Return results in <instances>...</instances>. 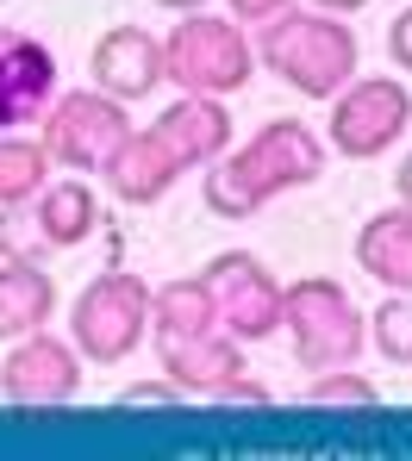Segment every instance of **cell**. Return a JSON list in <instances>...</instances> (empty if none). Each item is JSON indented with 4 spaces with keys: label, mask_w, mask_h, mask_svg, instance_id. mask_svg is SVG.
<instances>
[{
    "label": "cell",
    "mask_w": 412,
    "mask_h": 461,
    "mask_svg": "<svg viewBox=\"0 0 412 461\" xmlns=\"http://www.w3.org/2000/svg\"><path fill=\"white\" fill-rule=\"evenodd\" d=\"M38 131H44V150L57 156L63 168L100 175L138 125H132V106H125V100H113V94H100V87L87 81V87H69V94H57V100L44 106Z\"/></svg>",
    "instance_id": "cell-7"
},
{
    "label": "cell",
    "mask_w": 412,
    "mask_h": 461,
    "mask_svg": "<svg viewBox=\"0 0 412 461\" xmlns=\"http://www.w3.org/2000/svg\"><path fill=\"white\" fill-rule=\"evenodd\" d=\"M181 399H188V393L175 381H163V375H157V381H132L119 393V405H132V411H138V405H181Z\"/></svg>",
    "instance_id": "cell-22"
},
{
    "label": "cell",
    "mask_w": 412,
    "mask_h": 461,
    "mask_svg": "<svg viewBox=\"0 0 412 461\" xmlns=\"http://www.w3.org/2000/svg\"><path fill=\"white\" fill-rule=\"evenodd\" d=\"M57 318V281L44 262H0V337L44 330Z\"/></svg>",
    "instance_id": "cell-17"
},
{
    "label": "cell",
    "mask_w": 412,
    "mask_h": 461,
    "mask_svg": "<svg viewBox=\"0 0 412 461\" xmlns=\"http://www.w3.org/2000/svg\"><path fill=\"white\" fill-rule=\"evenodd\" d=\"M100 219H106V212H100V200H94V187H87L82 175L44 181V194L32 200V225L44 230L50 249H76V243H87Z\"/></svg>",
    "instance_id": "cell-16"
},
{
    "label": "cell",
    "mask_w": 412,
    "mask_h": 461,
    "mask_svg": "<svg viewBox=\"0 0 412 461\" xmlns=\"http://www.w3.org/2000/svg\"><path fill=\"white\" fill-rule=\"evenodd\" d=\"M307 405H331V411H375V405H381V386L369 381V375H356V362H350V368H325V375H313Z\"/></svg>",
    "instance_id": "cell-20"
},
{
    "label": "cell",
    "mask_w": 412,
    "mask_h": 461,
    "mask_svg": "<svg viewBox=\"0 0 412 461\" xmlns=\"http://www.w3.org/2000/svg\"><path fill=\"white\" fill-rule=\"evenodd\" d=\"M151 6H163V13H200L206 0H151Z\"/></svg>",
    "instance_id": "cell-28"
},
{
    "label": "cell",
    "mask_w": 412,
    "mask_h": 461,
    "mask_svg": "<svg viewBox=\"0 0 412 461\" xmlns=\"http://www.w3.org/2000/svg\"><path fill=\"white\" fill-rule=\"evenodd\" d=\"M281 330L307 375L350 368L369 349V312H356L350 287L331 275H300L294 287H281Z\"/></svg>",
    "instance_id": "cell-3"
},
{
    "label": "cell",
    "mask_w": 412,
    "mask_h": 461,
    "mask_svg": "<svg viewBox=\"0 0 412 461\" xmlns=\"http://www.w3.org/2000/svg\"><path fill=\"white\" fill-rule=\"evenodd\" d=\"M69 343L94 368H119L151 343V287L125 268L94 275L69 306Z\"/></svg>",
    "instance_id": "cell-5"
},
{
    "label": "cell",
    "mask_w": 412,
    "mask_h": 461,
    "mask_svg": "<svg viewBox=\"0 0 412 461\" xmlns=\"http://www.w3.org/2000/svg\"><path fill=\"white\" fill-rule=\"evenodd\" d=\"M294 0H225V13L238 19V25H262V19H275V13H288Z\"/></svg>",
    "instance_id": "cell-25"
},
{
    "label": "cell",
    "mask_w": 412,
    "mask_h": 461,
    "mask_svg": "<svg viewBox=\"0 0 412 461\" xmlns=\"http://www.w3.org/2000/svg\"><path fill=\"white\" fill-rule=\"evenodd\" d=\"M325 138L307 119H269L256 125L244 144L206 162L200 175V200L213 219H256L262 206H275L294 187H313L325 175Z\"/></svg>",
    "instance_id": "cell-1"
},
{
    "label": "cell",
    "mask_w": 412,
    "mask_h": 461,
    "mask_svg": "<svg viewBox=\"0 0 412 461\" xmlns=\"http://www.w3.org/2000/svg\"><path fill=\"white\" fill-rule=\"evenodd\" d=\"M151 349H157L163 381H175L188 399H213L225 381L244 375V343H238L225 324L181 330V337H151Z\"/></svg>",
    "instance_id": "cell-11"
},
{
    "label": "cell",
    "mask_w": 412,
    "mask_h": 461,
    "mask_svg": "<svg viewBox=\"0 0 412 461\" xmlns=\"http://www.w3.org/2000/svg\"><path fill=\"white\" fill-rule=\"evenodd\" d=\"M356 268L381 294H412V206H388L356 230Z\"/></svg>",
    "instance_id": "cell-15"
},
{
    "label": "cell",
    "mask_w": 412,
    "mask_h": 461,
    "mask_svg": "<svg viewBox=\"0 0 412 461\" xmlns=\"http://www.w3.org/2000/svg\"><path fill=\"white\" fill-rule=\"evenodd\" d=\"M307 6H319V13H337V19H350V13H362L369 0H307Z\"/></svg>",
    "instance_id": "cell-27"
},
{
    "label": "cell",
    "mask_w": 412,
    "mask_h": 461,
    "mask_svg": "<svg viewBox=\"0 0 412 461\" xmlns=\"http://www.w3.org/2000/svg\"><path fill=\"white\" fill-rule=\"evenodd\" d=\"M0 262H50L44 230L32 225V206H0Z\"/></svg>",
    "instance_id": "cell-21"
},
{
    "label": "cell",
    "mask_w": 412,
    "mask_h": 461,
    "mask_svg": "<svg viewBox=\"0 0 412 461\" xmlns=\"http://www.w3.org/2000/svg\"><path fill=\"white\" fill-rule=\"evenodd\" d=\"M57 156L44 150V138L25 131H0V206H32L50 181Z\"/></svg>",
    "instance_id": "cell-18"
},
{
    "label": "cell",
    "mask_w": 412,
    "mask_h": 461,
    "mask_svg": "<svg viewBox=\"0 0 412 461\" xmlns=\"http://www.w3.org/2000/svg\"><path fill=\"white\" fill-rule=\"evenodd\" d=\"M325 106V150H337L343 162L388 156L412 125V87L400 76H350Z\"/></svg>",
    "instance_id": "cell-6"
},
{
    "label": "cell",
    "mask_w": 412,
    "mask_h": 461,
    "mask_svg": "<svg viewBox=\"0 0 412 461\" xmlns=\"http://www.w3.org/2000/svg\"><path fill=\"white\" fill-rule=\"evenodd\" d=\"M388 63L412 76V6H400V13H394V25H388Z\"/></svg>",
    "instance_id": "cell-23"
},
{
    "label": "cell",
    "mask_w": 412,
    "mask_h": 461,
    "mask_svg": "<svg viewBox=\"0 0 412 461\" xmlns=\"http://www.w3.org/2000/svg\"><path fill=\"white\" fill-rule=\"evenodd\" d=\"M163 138L181 168H206L238 144V125H232V106L219 94H175L163 106V119L151 125Z\"/></svg>",
    "instance_id": "cell-13"
},
{
    "label": "cell",
    "mask_w": 412,
    "mask_h": 461,
    "mask_svg": "<svg viewBox=\"0 0 412 461\" xmlns=\"http://www.w3.org/2000/svg\"><path fill=\"white\" fill-rule=\"evenodd\" d=\"M256 69L294 87L300 100H331L343 81L362 69V38L350 19L319 13V6H288L275 19H262L256 38Z\"/></svg>",
    "instance_id": "cell-2"
},
{
    "label": "cell",
    "mask_w": 412,
    "mask_h": 461,
    "mask_svg": "<svg viewBox=\"0 0 412 461\" xmlns=\"http://www.w3.org/2000/svg\"><path fill=\"white\" fill-rule=\"evenodd\" d=\"M82 349L69 337H57L50 324L25 330V337H13V349L0 362V399L19 411H63L82 393Z\"/></svg>",
    "instance_id": "cell-8"
},
{
    "label": "cell",
    "mask_w": 412,
    "mask_h": 461,
    "mask_svg": "<svg viewBox=\"0 0 412 461\" xmlns=\"http://www.w3.org/2000/svg\"><path fill=\"white\" fill-rule=\"evenodd\" d=\"M163 76L181 94H238L256 76V44L232 13H181L163 38Z\"/></svg>",
    "instance_id": "cell-4"
},
{
    "label": "cell",
    "mask_w": 412,
    "mask_h": 461,
    "mask_svg": "<svg viewBox=\"0 0 412 461\" xmlns=\"http://www.w3.org/2000/svg\"><path fill=\"white\" fill-rule=\"evenodd\" d=\"M181 175H188V168L175 162V150H169L151 125H144V131H132V138L119 144V156L100 168V181H106V194H113L119 206H157Z\"/></svg>",
    "instance_id": "cell-14"
},
{
    "label": "cell",
    "mask_w": 412,
    "mask_h": 461,
    "mask_svg": "<svg viewBox=\"0 0 412 461\" xmlns=\"http://www.w3.org/2000/svg\"><path fill=\"white\" fill-rule=\"evenodd\" d=\"M213 405H269V386L250 381V375H238V381H225L219 393H213Z\"/></svg>",
    "instance_id": "cell-24"
},
{
    "label": "cell",
    "mask_w": 412,
    "mask_h": 461,
    "mask_svg": "<svg viewBox=\"0 0 412 461\" xmlns=\"http://www.w3.org/2000/svg\"><path fill=\"white\" fill-rule=\"evenodd\" d=\"M206 294H213V312L219 324L238 337V343H262L281 330V281L250 256V249H219L206 268H200Z\"/></svg>",
    "instance_id": "cell-9"
},
{
    "label": "cell",
    "mask_w": 412,
    "mask_h": 461,
    "mask_svg": "<svg viewBox=\"0 0 412 461\" xmlns=\"http://www.w3.org/2000/svg\"><path fill=\"white\" fill-rule=\"evenodd\" d=\"M369 343L381 349V362L412 368V294H388L369 312Z\"/></svg>",
    "instance_id": "cell-19"
},
{
    "label": "cell",
    "mask_w": 412,
    "mask_h": 461,
    "mask_svg": "<svg viewBox=\"0 0 412 461\" xmlns=\"http://www.w3.org/2000/svg\"><path fill=\"white\" fill-rule=\"evenodd\" d=\"M57 94V50L25 25H0V131L38 125Z\"/></svg>",
    "instance_id": "cell-10"
},
{
    "label": "cell",
    "mask_w": 412,
    "mask_h": 461,
    "mask_svg": "<svg viewBox=\"0 0 412 461\" xmlns=\"http://www.w3.org/2000/svg\"><path fill=\"white\" fill-rule=\"evenodd\" d=\"M87 69H94V87H100V94H113V100L132 106V100L157 94L169 81L163 76V38L144 32V25H113V32L94 38Z\"/></svg>",
    "instance_id": "cell-12"
},
{
    "label": "cell",
    "mask_w": 412,
    "mask_h": 461,
    "mask_svg": "<svg viewBox=\"0 0 412 461\" xmlns=\"http://www.w3.org/2000/svg\"><path fill=\"white\" fill-rule=\"evenodd\" d=\"M394 194H400V206H412V150L400 156V168H394Z\"/></svg>",
    "instance_id": "cell-26"
}]
</instances>
